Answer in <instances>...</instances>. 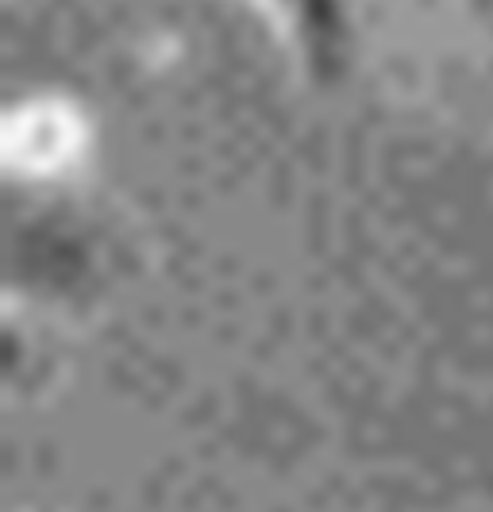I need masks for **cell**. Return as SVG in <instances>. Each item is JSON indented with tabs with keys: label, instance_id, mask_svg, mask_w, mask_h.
I'll use <instances>...</instances> for the list:
<instances>
[{
	"label": "cell",
	"instance_id": "obj_1",
	"mask_svg": "<svg viewBox=\"0 0 493 512\" xmlns=\"http://www.w3.org/2000/svg\"><path fill=\"white\" fill-rule=\"evenodd\" d=\"M81 147L78 116L62 104H31L8 124V158L27 174H54Z\"/></svg>",
	"mask_w": 493,
	"mask_h": 512
}]
</instances>
